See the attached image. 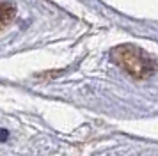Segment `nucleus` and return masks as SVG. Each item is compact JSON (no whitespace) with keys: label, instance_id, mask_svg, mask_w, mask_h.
I'll return each mask as SVG.
<instances>
[{"label":"nucleus","instance_id":"obj_3","mask_svg":"<svg viewBox=\"0 0 158 156\" xmlns=\"http://www.w3.org/2000/svg\"><path fill=\"white\" fill-rule=\"evenodd\" d=\"M0 140H7V131L6 129H0Z\"/></svg>","mask_w":158,"mask_h":156},{"label":"nucleus","instance_id":"obj_1","mask_svg":"<svg viewBox=\"0 0 158 156\" xmlns=\"http://www.w3.org/2000/svg\"><path fill=\"white\" fill-rule=\"evenodd\" d=\"M114 59L133 76H149L155 71V62L135 46H119L114 50Z\"/></svg>","mask_w":158,"mask_h":156},{"label":"nucleus","instance_id":"obj_2","mask_svg":"<svg viewBox=\"0 0 158 156\" xmlns=\"http://www.w3.org/2000/svg\"><path fill=\"white\" fill-rule=\"evenodd\" d=\"M13 16H15V7L7 6V4H0V28L6 27Z\"/></svg>","mask_w":158,"mask_h":156}]
</instances>
